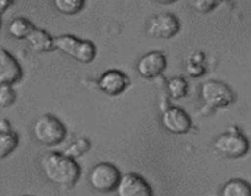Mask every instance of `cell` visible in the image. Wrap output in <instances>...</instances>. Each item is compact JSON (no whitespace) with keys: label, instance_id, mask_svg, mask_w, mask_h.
<instances>
[{"label":"cell","instance_id":"cell-1","mask_svg":"<svg viewBox=\"0 0 251 196\" xmlns=\"http://www.w3.org/2000/svg\"><path fill=\"white\" fill-rule=\"evenodd\" d=\"M41 167L46 178L63 189L73 188L81 176V168L76 159L59 152L44 154L41 159Z\"/></svg>","mask_w":251,"mask_h":196},{"label":"cell","instance_id":"cell-2","mask_svg":"<svg viewBox=\"0 0 251 196\" xmlns=\"http://www.w3.org/2000/svg\"><path fill=\"white\" fill-rule=\"evenodd\" d=\"M32 134L36 141L46 146L59 145L66 137V127L58 117L42 114L34 120Z\"/></svg>","mask_w":251,"mask_h":196},{"label":"cell","instance_id":"cell-3","mask_svg":"<svg viewBox=\"0 0 251 196\" xmlns=\"http://www.w3.org/2000/svg\"><path fill=\"white\" fill-rule=\"evenodd\" d=\"M213 147L221 156L229 159H238L249 152L250 144L248 137L237 126H232L228 131L216 137Z\"/></svg>","mask_w":251,"mask_h":196},{"label":"cell","instance_id":"cell-4","mask_svg":"<svg viewBox=\"0 0 251 196\" xmlns=\"http://www.w3.org/2000/svg\"><path fill=\"white\" fill-rule=\"evenodd\" d=\"M54 47L83 64L91 63L97 54V48L93 42L80 39L73 34H61L54 38Z\"/></svg>","mask_w":251,"mask_h":196},{"label":"cell","instance_id":"cell-5","mask_svg":"<svg viewBox=\"0 0 251 196\" xmlns=\"http://www.w3.org/2000/svg\"><path fill=\"white\" fill-rule=\"evenodd\" d=\"M200 96L205 103V107L211 110L227 108L237 100L234 91L225 82L217 80H208L203 82Z\"/></svg>","mask_w":251,"mask_h":196},{"label":"cell","instance_id":"cell-6","mask_svg":"<svg viewBox=\"0 0 251 196\" xmlns=\"http://www.w3.org/2000/svg\"><path fill=\"white\" fill-rule=\"evenodd\" d=\"M120 176L122 174L117 166L108 162H100L91 169L88 181L92 189L98 193H110L115 190Z\"/></svg>","mask_w":251,"mask_h":196},{"label":"cell","instance_id":"cell-7","mask_svg":"<svg viewBox=\"0 0 251 196\" xmlns=\"http://www.w3.org/2000/svg\"><path fill=\"white\" fill-rule=\"evenodd\" d=\"M180 29V22L176 15L171 12H161L150 19L147 24V33L157 39H169Z\"/></svg>","mask_w":251,"mask_h":196},{"label":"cell","instance_id":"cell-8","mask_svg":"<svg viewBox=\"0 0 251 196\" xmlns=\"http://www.w3.org/2000/svg\"><path fill=\"white\" fill-rule=\"evenodd\" d=\"M161 122L164 129L174 135L188 134L193 127L190 115L183 108L176 105L164 109V112L162 113Z\"/></svg>","mask_w":251,"mask_h":196},{"label":"cell","instance_id":"cell-9","mask_svg":"<svg viewBox=\"0 0 251 196\" xmlns=\"http://www.w3.org/2000/svg\"><path fill=\"white\" fill-rule=\"evenodd\" d=\"M167 68V56L163 51L152 50L142 55L136 64L137 73L146 80H153L164 73Z\"/></svg>","mask_w":251,"mask_h":196},{"label":"cell","instance_id":"cell-10","mask_svg":"<svg viewBox=\"0 0 251 196\" xmlns=\"http://www.w3.org/2000/svg\"><path fill=\"white\" fill-rule=\"evenodd\" d=\"M115 193L117 196H153L151 185L136 173H126L120 176Z\"/></svg>","mask_w":251,"mask_h":196},{"label":"cell","instance_id":"cell-11","mask_svg":"<svg viewBox=\"0 0 251 196\" xmlns=\"http://www.w3.org/2000/svg\"><path fill=\"white\" fill-rule=\"evenodd\" d=\"M102 92L108 96H118L124 92L130 85L129 76L120 70H108L103 74L97 82Z\"/></svg>","mask_w":251,"mask_h":196},{"label":"cell","instance_id":"cell-12","mask_svg":"<svg viewBox=\"0 0 251 196\" xmlns=\"http://www.w3.org/2000/svg\"><path fill=\"white\" fill-rule=\"evenodd\" d=\"M21 77L22 69L16 59L5 49H0V86H11Z\"/></svg>","mask_w":251,"mask_h":196},{"label":"cell","instance_id":"cell-13","mask_svg":"<svg viewBox=\"0 0 251 196\" xmlns=\"http://www.w3.org/2000/svg\"><path fill=\"white\" fill-rule=\"evenodd\" d=\"M29 46L37 53H47L55 49L54 47V38L44 29L34 28L32 33L27 37Z\"/></svg>","mask_w":251,"mask_h":196},{"label":"cell","instance_id":"cell-14","mask_svg":"<svg viewBox=\"0 0 251 196\" xmlns=\"http://www.w3.org/2000/svg\"><path fill=\"white\" fill-rule=\"evenodd\" d=\"M221 196H251V184L240 178L230 179L221 189Z\"/></svg>","mask_w":251,"mask_h":196},{"label":"cell","instance_id":"cell-15","mask_svg":"<svg viewBox=\"0 0 251 196\" xmlns=\"http://www.w3.org/2000/svg\"><path fill=\"white\" fill-rule=\"evenodd\" d=\"M36 28L29 20L25 17H16L9 24V33L16 39H25Z\"/></svg>","mask_w":251,"mask_h":196},{"label":"cell","instance_id":"cell-16","mask_svg":"<svg viewBox=\"0 0 251 196\" xmlns=\"http://www.w3.org/2000/svg\"><path fill=\"white\" fill-rule=\"evenodd\" d=\"M167 88H168L169 96H171L172 99L178 100L188 95L189 85L185 78L181 77V76H176V77H172L168 81Z\"/></svg>","mask_w":251,"mask_h":196},{"label":"cell","instance_id":"cell-17","mask_svg":"<svg viewBox=\"0 0 251 196\" xmlns=\"http://www.w3.org/2000/svg\"><path fill=\"white\" fill-rule=\"evenodd\" d=\"M19 145V136L15 132H0V159L9 156Z\"/></svg>","mask_w":251,"mask_h":196},{"label":"cell","instance_id":"cell-18","mask_svg":"<svg viewBox=\"0 0 251 196\" xmlns=\"http://www.w3.org/2000/svg\"><path fill=\"white\" fill-rule=\"evenodd\" d=\"M90 148H91L90 140L86 139V137H78L77 140L71 142V144L66 147V149L63 152V153L66 154L68 157H70V158L76 159L78 158V157L82 156L83 153H86Z\"/></svg>","mask_w":251,"mask_h":196},{"label":"cell","instance_id":"cell-19","mask_svg":"<svg viewBox=\"0 0 251 196\" xmlns=\"http://www.w3.org/2000/svg\"><path fill=\"white\" fill-rule=\"evenodd\" d=\"M203 61H205V54L201 51L194 54L193 58L189 59L188 64H186V73L191 77H200L206 73V69L203 66Z\"/></svg>","mask_w":251,"mask_h":196},{"label":"cell","instance_id":"cell-20","mask_svg":"<svg viewBox=\"0 0 251 196\" xmlns=\"http://www.w3.org/2000/svg\"><path fill=\"white\" fill-rule=\"evenodd\" d=\"M54 6L59 12L65 15H75L85 6L83 0H55Z\"/></svg>","mask_w":251,"mask_h":196},{"label":"cell","instance_id":"cell-21","mask_svg":"<svg viewBox=\"0 0 251 196\" xmlns=\"http://www.w3.org/2000/svg\"><path fill=\"white\" fill-rule=\"evenodd\" d=\"M16 100V92L11 86H0V107L7 108Z\"/></svg>","mask_w":251,"mask_h":196},{"label":"cell","instance_id":"cell-22","mask_svg":"<svg viewBox=\"0 0 251 196\" xmlns=\"http://www.w3.org/2000/svg\"><path fill=\"white\" fill-rule=\"evenodd\" d=\"M190 5L193 9H195V11L200 14H207L217 6L218 2L212 1V0H195V1H191Z\"/></svg>","mask_w":251,"mask_h":196},{"label":"cell","instance_id":"cell-23","mask_svg":"<svg viewBox=\"0 0 251 196\" xmlns=\"http://www.w3.org/2000/svg\"><path fill=\"white\" fill-rule=\"evenodd\" d=\"M10 122L9 120L6 119H1L0 120V132H10L11 129H10Z\"/></svg>","mask_w":251,"mask_h":196},{"label":"cell","instance_id":"cell-24","mask_svg":"<svg viewBox=\"0 0 251 196\" xmlns=\"http://www.w3.org/2000/svg\"><path fill=\"white\" fill-rule=\"evenodd\" d=\"M11 4H12V1H6V0H0V14H1V12H4L5 10H6L7 7H9Z\"/></svg>","mask_w":251,"mask_h":196},{"label":"cell","instance_id":"cell-25","mask_svg":"<svg viewBox=\"0 0 251 196\" xmlns=\"http://www.w3.org/2000/svg\"><path fill=\"white\" fill-rule=\"evenodd\" d=\"M0 26H1V20H0Z\"/></svg>","mask_w":251,"mask_h":196},{"label":"cell","instance_id":"cell-26","mask_svg":"<svg viewBox=\"0 0 251 196\" xmlns=\"http://www.w3.org/2000/svg\"><path fill=\"white\" fill-rule=\"evenodd\" d=\"M24 196H28V195H24Z\"/></svg>","mask_w":251,"mask_h":196}]
</instances>
